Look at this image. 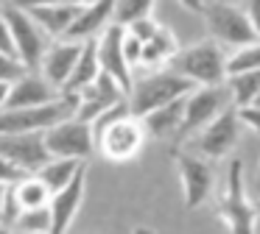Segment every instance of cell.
Instances as JSON below:
<instances>
[{"label": "cell", "mask_w": 260, "mask_h": 234, "mask_svg": "<svg viewBox=\"0 0 260 234\" xmlns=\"http://www.w3.org/2000/svg\"><path fill=\"white\" fill-rule=\"evenodd\" d=\"M215 215L221 217L230 234H257L254 228H257L260 206L257 201L249 198L246 170H243V162L238 156L226 165V176L221 184L218 201H215Z\"/></svg>", "instance_id": "1"}, {"label": "cell", "mask_w": 260, "mask_h": 234, "mask_svg": "<svg viewBox=\"0 0 260 234\" xmlns=\"http://www.w3.org/2000/svg\"><path fill=\"white\" fill-rule=\"evenodd\" d=\"M185 9L202 14L204 28H207L210 39L218 42L221 48H246V45L260 42L257 33H254L252 22L246 17L243 3H226V0H207V3H185Z\"/></svg>", "instance_id": "2"}, {"label": "cell", "mask_w": 260, "mask_h": 234, "mask_svg": "<svg viewBox=\"0 0 260 234\" xmlns=\"http://www.w3.org/2000/svg\"><path fill=\"white\" fill-rule=\"evenodd\" d=\"M230 53L213 39H202L196 45L179 48V53L171 59V70L179 72L182 78L193 84V87H224L230 81V70H226Z\"/></svg>", "instance_id": "3"}, {"label": "cell", "mask_w": 260, "mask_h": 234, "mask_svg": "<svg viewBox=\"0 0 260 234\" xmlns=\"http://www.w3.org/2000/svg\"><path fill=\"white\" fill-rule=\"evenodd\" d=\"M193 89L196 87H193L187 78H182L179 72H174L171 67L151 70L143 78H135V87H132V92H129V109L137 120H143V117H148L151 111L165 109V106L187 98Z\"/></svg>", "instance_id": "4"}, {"label": "cell", "mask_w": 260, "mask_h": 234, "mask_svg": "<svg viewBox=\"0 0 260 234\" xmlns=\"http://www.w3.org/2000/svg\"><path fill=\"white\" fill-rule=\"evenodd\" d=\"M76 111H79V98L76 95H62L59 100L40 106V109H3L0 111V137L45 134L59 123L73 120Z\"/></svg>", "instance_id": "5"}, {"label": "cell", "mask_w": 260, "mask_h": 234, "mask_svg": "<svg viewBox=\"0 0 260 234\" xmlns=\"http://www.w3.org/2000/svg\"><path fill=\"white\" fill-rule=\"evenodd\" d=\"M3 14H6L9 28H12L14 53H17L20 64L28 72H40L42 59H45L48 48L53 45V39L37 25V20L20 3H3Z\"/></svg>", "instance_id": "6"}, {"label": "cell", "mask_w": 260, "mask_h": 234, "mask_svg": "<svg viewBox=\"0 0 260 234\" xmlns=\"http://www.w3.org/2000/svg\"><path fill=\"white\" fill-rule=\"evenodd\" d=\"M171 159L179 173L182 195H185L187 209H199L202 204H207L210 195L215 189V167L213 162H207L204 156H199L196 150H182L179 145L171 148Z\"/></svg>", "instance_id": "7"}, {"label": "cell", "mask_w": 260, "mask_h": 234, "mask_svg": "<svg viewBox=\"0 0 260 234\" xmlns=\"http://www.w3.org/2000/svg\"><path fill=\"white\" fill-rule=\"evenodd\" d=\"M232 92L230 87H196L187 95V109H185V126L176 142H185L187 137L202 134L210 123H215L226 109H232Z\"/></svg>", "instance_id": "8"}, {"label": "cell", "mask_w": 260, "mask_h": 234, "mask_svg": "<svg viewBox=\"0 0 260 234\" xmlns=\"http://www.w3.org/2000/svg\"><path fill=\"white\" fill-rule=\"evenodd\" d=\"M45 145L53 159H73V162H87L98 150L92 126L84 120H76V117L45 131Z\"/></svg>", "instance_id": "9"}, {"label": "cell", "mask_w": 260, "mask_h": 234, "mask_svg": "<svg viewBox=\"0 0 260 234\" xmlns=\"http://www.w3.org/2000/svg\"><path fill=\"white\" fill-rule=\"evenodd\" d=\"M146 139L148 134L143 128V120L129 114L123 120H118L112 128H107V134L98 142V153L112 165H126V162H135L140 156Z\"/></svg>", "instance_id": "10"}, {"label": "cell", "mask_w": 260, "mask_h": 234, "mask_svg": "<svg viewBox=\"0 0 260 234\" xmlns=\"http://www.w3.org/2000/svg\"><path fill=\"white\" fill-rule=\"evenodd\" d=\"M0 156L12 162L23 176H37L53 159L45 145V134H12L0 137Z\"/></svg>", "instance_id": "11"}, {"label": "cell", "mask_w": 260, "mask_h": 234, "mask_svg": "<svg viewBox=\"0 0 260 234\" xmlns=\"http://www.w3.org/2000/svg\"><path fill=\"white\" fill-rule=\"evenodd\" d=\"M238 137H241V117H238V109L232 106L215 123H210L202 134H196L193 142H196L199 156H204L207 162H218L235 150Z\"/></svg>", "instance_id": "12"}, {"label": "cell", "mask_w": 260, "mask_h": 234, "mask_svg": "<svg viewBox=\"0 0 260 234\" xmlns=\"http://www.w3.org/2000/svg\"><path fill=\"white\" fill-rule=\"evenodd\" d=\"M123 42H126V28L120 25H109L107 33L98 39V61H101V72L120 84L126 89V95L135 87V70L129 67L123 53Z\"/></svg>", "instance_id": "13"}, {"label": "cell", "mask_w": 260, "mask_h": 234, "mask_svg": "<svg viewBox=\"0 0 260 234\" xmlns=\"http://www.w3.org/2000/svg\"><path fill=\"white\" fill-rule=\"evenodd\" d=\"M76 98H79L76 120L92 123V120H98L101 114H107L109 109L126 103L129 95H126V89L120 87L115 78H109V75H104V72H101V78H98L95 84H90V87H87L81 95H76Z\"/></svg>", "instance_id": "14"}, {"label": "cell", "mask_w": 260, "mask_h": 234, "mask_svg": "<svg viewBox=\"0 0 260 234\" xmlns=\"http://www.w3.org/2000/svg\"><path fill=\"white\" fill-rule=\"evenodd\" d=\"M31 17L37 20V25L48 33V36L56 42V39H64L68 31L73 28V22L79 20L84 3H73V0H48V3H20Z\"/></svg>", "instance_id": "15"}, {"label": "cell", "mask_w": 260, "mask_h": 234, "mask_svg": "<svg viewBox=\"0 0 260 234\" xmlns=\"http://www.w3.org/2000/svg\"><path fill=\"white\" fill-rule=\"evenodd\" d=\"M81 50H84V45H79V42L56 39V42L48 48L45 59H42L40 72L45 75V81L51 84V87H56L62 95H64V89H68L70 78H73V70L81 59Z\"/></svg>", "instance_id": "16"}, {"label": "cell", "mask_w": 260, "mask_h": 234, "mask_svg": "<svg viewBox=\"0 0 260 234\" xmlns=\"http://www.w3.org/2000/svg\"><path fill=\"white\" fill-rule=\"evenodd\" d=\"M115 22V0H92L84 3L79 20L73 22V28L68 31V42H98V39L107 33V28Z\"/></svg>", "instance_id": "17"}, {"label": "cell", "mask_w": 260, "mask_h": 234, "mask_svg": "<svg viewBox=\"0 0 260 234\" xmlns=\"http://www.w3.org/2000/svg\"><path fill=\"white\" fill-rule=\"evenodd\" d=\"M84 195H87V167L73 178L70 187H64L62 192H56L51 198V217H53V231L51 234H68L70 231L81 204H84Z\"/></svg>", "instance_id": "18"}, {"label": "cell", "mask_w": 260, "mask_h": 234, "mask_svg": "<svg viewBox=\"0 0 260 234\" xmlns=\"http://www.w3.org/2000/svg\"><path fill=\"white\" fill-rule=\"evenodd\" d=\"M59 98H62V92L51 87L42 72H25L17 84H12L6 109H40V106H48Z\"/></svg>", "instance_id": "19"}, {"label": "cell", "mask_w": 260, "mask_h": 234, "mask_svg": "<svg viewBox=\"0 0 260 234\" xmlns=\"http://www.w3.org/2000/svg\"><path fill=\"white\" fill-rule=\"evenodd\" d=\"M185 109H187V98L176 100V103L165 106V109L151 111L148 117H143V128H146L148 139H179L182 126H185Z\"/></svg>", "instance_id": "20"}, {"label": "cell", "mask_w": 260, "mask_h": 234, "mask_svg": "<svg viewBox=\"0 0 260 234\" xmlns=\"http://www.w3.org/2000/svg\"><path fill=\"white\" fill-rule=\"evenodd\" d=\"M101 78V61H98V42H87L84 50H81V59L73 70V78H70L64 95H81L90 84H95Z\"/></svg>", "instance_id": "21"}, {"label": "cell", "mask_w": 260, "mask_h": 234, "mask_svg": "<svg viewBox=\"0 0 260 234\" xmlns=\"http://www.w3.org/2000/svg\"><path fill=\"white\" fill-rule=\"evenodd\" d=\"M84 162H73V159H51L45 167H42L40 173H37V178H40L42 184H45L48 189H51L53 195L62 192L64 187H70L73 184V178L79 176L81 170H84Z\"/></svg>", "instance_id": "22"}, {"label": "cell", "mask_w": 260, "mask_h": 234, "mask_svg": "<svg viewBox=\"0 0 260 234\" xmlns=\"http://www.w3.org/2000/svg\"><path fill=\"white\" fill-rule=\"evenodd\" d=\"M14 192H17V201H20V206H23V212L48 209V206H51V198H53V192L37 176H25L23 181H17L14 184Z\"/></svg>", "instance_id": "23"}, {"label": "cell", "mask_w": 260, "mask_h": 234, "mask_svg": "<svg viewBox=\"0 0 260 234\" xmlns=\"http://www.w3.org/2000/svg\"><path fill=\"white\" fill-rule=\"evenodd\" d=\"M232 92V103L235 109H246L260 98V72H243V75H230L226 81Z\"/></svg>", "instance_id": "24"}, {"label": "cell", "mask_w": 260, "mask_h": 234, "mask_svg": "<svg viewBox=\"0 0 260 234\" xmlns=\"http://www.w3.org/2000/svg\"><path fill=\"white\" fill-rule=\"evenodd\" d=\"M151 9H154L151 0H118V3H115V25L129 31L132 25L154 17Z\"/></svg>", "instance_id": "25"}, {"label": "cell", "mask_w": 260, "mask_h": 234, "mask_svg": "<svg viewBox=\"0 0 260 234\" xmlns=\"http://www.w3.org/2000/svg\"><path fill=\"white\" fill-rule=\"evenodd\" d=\"M226 70H230V75L260 72V42L232 50V53H230V61H226Z\"/></svg>", "instance_id": "26"}, {"label": "cell", "mask_w": 260, "mask_h": 234, "mask_svg": "<svg viewBox=\"0 0 260 234\" xmlns=\"http://www.w3.org/2000/svg\"><path fill=\"white\" fill-rule=\"evenodd\" d=\"M14 231L20 234H51L53 231V217H51V206L48 209H34V212H23L14 226Z\"/></svg>", "instance_id": "27"}, {"label": "cell", "mask_w": 260, "mask_h": 234, "mask_svg": "<svg viewBox=\"0 0 260 234\" xmlns=\"http://www.w3.org/2000/svg\"><path fill=\"white\" fill-rule=\"evenodd\" d=\"M20 215H23V206H20L17 201V192H14V184L6 189V201H3V212H0V220L6 223L9 228L14 231V226H17Z\"/></svg>", "instance_id": "28"}, {"label": "cell", "mask_w": 260, "mask_h": 234, "mask_svg": "<svg viewBox=\"0 0 260 234\" xmlns=\"http://www.w3.org/2000/svg\"><path fill=\"white\" fill-rule=\"evenodd\" d=\"M25 67L20 64V59H14V56H6V53H0V81H6V84H17L20 78L25 75Z\"/></svg>", "instance_id": "29"}, {"label": "cell", "mask_w": 260, "mask_h": 234, "mask_svg": "<svg viewBox=\"0 0 260 234\" xmlns=\"http://www.w3.org/2000/svg\"><path fill=\"white\" fill-rule=\"evenodd\" d=\"M123 53H126V61H129V67H132V70H137V67L143 64V42H140V39H135L129 31H126Z\"/></svg>", "instance_id": "30"}, {"label": "cell", "mask_w": 260, "mask_h": 234, "mask_svg": "<svg viewBox=\"0 0 260 234\" xmlns=\"http://www.w3.org/2000/svg\"><path fill=\"white\" fill-rule=\"evenodd\" d=\"M0 53L14 56V59H17V53H14L12 28H9V20H6V14H3V3H0Z\"/></svg>", "instance_id": "31"}, {"label": "cell", "mask_w": 260, "mask_h": 234, "mask_svg": "<svg viewBox=\"0 0 260 234\" xmlns=\"http://www.w3.org/2000/svg\"><path fill=\"white\" fill-rule=\"evenodd\" d=\"M23 173L17 170V167L12 165V162H6L3 156H0V184H6V187H12V184H17V181H23Z\"/></svg>", "instance_id": "32"}, {"label": "cell", "mask_w": 260, "mask_h": 234, "mask_svg": "<svg viewBox=\"0 0 260 234\" xmlns=\"http://www.w3.org/2000/svg\"><path fill=\"white\" fill-rule=\"evenodd\" d=\"M238 117H241V126H246V128H252V131L260 134V109H257V106L238 109Z\"/></svg>", "instance_id": "33"}, {"label": "cell", "mask_w": 260, "mask_h": 234, "mask_svg": "<svg viewBox=\"0 0 260 234\" xmlns=\"http://www.w3.org/2000/svg\"><path fill=\"white\" fill-rule=\"evenodd\" d=\"M243 9H246V17H249V22H252L254 33L260 39V0H249V3H243Z\"/></svg>", "instance_id": "34"}, {"label": "cell", "mask_w": 260, "mask_h": 234, "mask_svg": "<svg viewBox=\"0 0 260 234\" xmlns=\"http://www.w3.org/2000/svg\"><path fill=\"white\" fill-rule=\"evenodd\" d=\"M9 95H12V84H6V81H0V111L9 106Z\"/></svg>", "instance_id": "35"}, {"label": "cell", "mask_w": 260, "mask_h": 234, "mask_svg": "<svg viewBox=\"0 0 260 234\" xmlns=\"http://www.w3.org/2000/svg\"><path fill=\"white\" fill-rule=\"evenodd\" d=\"M132 234H154V228H148V226H137Z\"/></svg>", "instance_id": "36"}, {"label": "cell", "mask_w": 260, "mask_h": 234, "mask_svg": "<svg viewBox=\"0 0 260 234\" xmlns=\"http://www.w3.org/2000/svg\"><path fill=\"white\" fill-rule=\"evenodd\" d=\"M6 184H0V212H3V201H6Z\"/></svg>", "instance_id": "37"}, {"label": "cell", "mask_w": 260, "mask_h": 234, "mask_svg": "<svg viewBox=\"0 0 260 234\" xmlns=\"http://www.w3.org/2000/svg\"><path fill=\"white\" fill-rule=\"evenodd\" d=\"M254 189H257V198H260V165H257V173H254Z\"/></svg>", "instance_id": "38"}, {"label": "cell", "mask_w": 260, "mask_h": 234, "mask_svg": "<svg viewBox=\"0 0 260 234\" xmlns=\"http://www.w3.org/2000/svg\"><path fill=\"white\" fill-rule=\"evenodd\" d=\"M0 234H14V231H12V228H9L3 220H0Z\"/></svg>", "instance_id": "39"}, {"label": "cell", "mask_w": 260, "mask_h": 234, "mask_svg": "<svg viewBox=\"0 0 260 234\" xmlns=\"http://www.w3.org/2000/svg\"><path fill=\"white\" fill-rule=\"evenodd\" d=\"M257 206H260V201H257Z\"/></svg>", "instance_id": "40"}, {"label": "cell", "mask_w": 260, "mask_h": 234, "mask_svg": "<svg viewBox=\"0 0 260 234\" xmlns=\"http://www.w3.org/2000/svg\"><path fill=\"white\" fill-rule=\"evenodd\" d=\"M14 234H20V231H14Z\"/></svg>", "instance_id": "41"}]
</instances>
